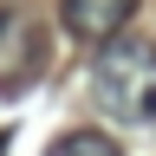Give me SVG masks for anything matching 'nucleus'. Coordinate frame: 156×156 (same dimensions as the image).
<instances>
[{"mask_svg":"<svg viewBox=\"0 0 156 156\" xmlns=\"http://www.w3.org/2000/svg\"><path fill=\"white\" fill-rule=\"evenodd\" d=\"M91 98L104 104V117L117 124L143 130L156 124V46L150 39H104V52H98L91 65Z\"/></svg>","mask_w":156,"mask_h":156,"instance_id":"1","label":"nucleus"},{"mask_svg":"<svg viewBox=\"0 0 156 156\" xmlns=\"http://www.w3.org/2000/svg\"><path fill=\"white\" fill-rule=\"evenodd\" d=\"M46 72V33L33 13L0 7V91H20Z\"/></svg>","mask_w":156,"mask_h":156,"instance_id":"2","label":"nucleus"},{"mask_svg":"<svg viewBox=\"0 0 156 156\" xmlns=\"http://www.w3.org/2000/svg\"><path fill=\"white\" fill-rule=\"evenodd\" d=\"M136 0H58V20H65L72 39H85V46H104L130 26Z\"/></svg>","mask_w":156,"mask_h":156,"instance_id":"3","label":"nucleus"},{"mask_svg":"<svg viewBox=\"0 0 156 156\" xmlns=\"http://www.w3.org/2000/svg\"><path fill=\"white\" fill-rule=\"evenodd\" d=\"M46 156H117V143H111L104 130H65Z\"/></svg>","mask_w":156,"mask_h":156,"instance_id":"4","label":"nucleus"}]
</instances>
